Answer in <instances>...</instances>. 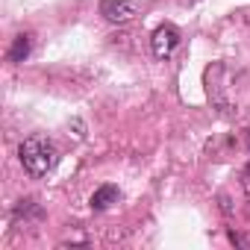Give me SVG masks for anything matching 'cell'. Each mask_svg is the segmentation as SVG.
Masks as SVG:
<instances>
[{
	"label": "cell",
	"instance_id": "6da1fadb",
	"mask_svg": "<svg viewBox=\"0 0 250 250\" xmlns=\"http://www.w3.org/2000/svg\"><path fill=\"white\" fill-rule=\"evenodd\" d=\"M18 159H21L24 171L39 180V177H44V174H50V171L56 168L59 150H56V145H53L50 139H44V136H30V139L21 142Z\"/></svg>",
	"mask_w": 250,
	"mask_h": 250
},
{
	"label": "cell",
	"instance_id": "7a4b0ae2",
	"mask_svg": "<svg viewBox=\"0 0 250 250\" xmlns=\"http://www.w3.org/2000/svg\"><path fill=\"white\" fill-rule=\"evenodd\" d=\"M142 12V0H100V15L109 24H127Z\"/></svg>",
	"mask_w": 250,
	"mask_h": 250
},
{
	"label": "cell",
	"instance_id": "3957f363",
	"mask_svg": "<svg viewBox=\"0 0 250 250\" xmlns=\"http://www.w3.org/2000/svg\"><path fill=\"white\" fill-rule=\"evenodd\" d=\"M180 30L174 27V24H162V27H156V33H153V39H150V50H153V56L156 59H168V56H174V50L180 47Z\"/></svg>",
	"mask_w": 250,
	"mask_h": 250
},
{
	"label": "cell",
	"instance_id": "277c9868",
	"mask_svg": "<svg viewBox=\"0 0 250 250\" xmlns=\"http://www.w3.org/2000/svg\"><path fill=\"white\" fill-rule=\"evenodd\" d=\"M118 200H121L118 186L106 183V186H100V188L91 194V209H94V212H103V209H109V206H112V203H118Z\"/></svg>",
	"mask_w": 250,
	"mask_h": 250
},
{
	"label": "cell",
	"instance_id": "5b68a950",
	"mask_svg": "<svg viewBox=\"0 0 250 250\" xmlns=\"http://www.w3.org/2000/svg\"><path fill=\"white\" fill-rule=\"evenodd\" d=\"M33 53V36L30 33H21V36H15V42H12V47H9V62H24L27 56Z\"/></svg>",
	"mask_w": 250,
	"mask_h": 250
},
{
	"label": "cell",
	"instance_id": "8992f818",
	"mask_svg": "<svg viewBox=\"0 0 250 250\" xmlns=\"http://www.w3.org/2000/svg\"><path fill=\"white\" fill-rule=\"evenodd\" d=\"M15 215H18V218H24V221H30V218H36V221H39L44 212H42V206H39L36 200H21V203L15 206Z\"/></svg>",
	"mask_w": 250,
	"mask_h": 250
},
{
	"label": "cell",
	"instance_id": "52a82bcc",
	"mask_svg": "<svg viewBox=\"0 0 250 250\" xmlns=\"http://www.w3.org/2000/svg\"><path fill=\"white\" fill-rule=\"evenodd\" d=\"M244 180H250V162H247V168H244Z\"/></svg>",
	"mask_w": 250,
	"mask_h": 250
}]
</instances>
